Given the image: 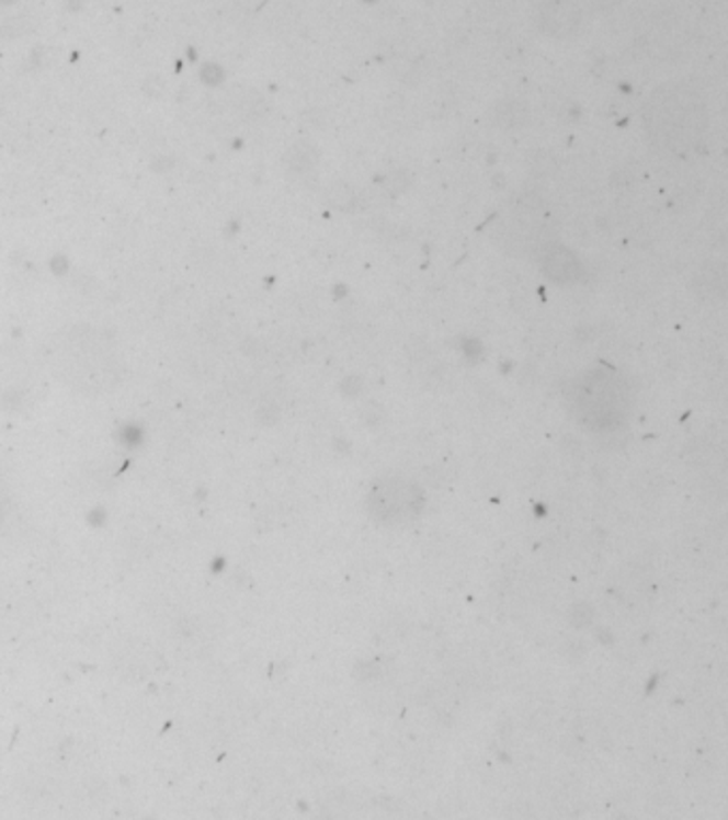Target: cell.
I'll use <instances>...</instances> for the list:
<instances>
[{"mask_svg": "<svg viewBox=\"0 0 728 820\" xmlns=\"http://www.w3.org/2000/svg\"><path fill=\"white\" fill-rule=\"evenodd\" d=\"M572 419L590 432H613L628 419L633 394L613 369L594 368L579 374L567 391Z\"/></svg>", "mask_w": 728, "mask_h": 820, "instance_id": "6da1fadb", "label": "cell"}, {"mask_svg": "<svg viewBox=\"0 0 728 820\" xmlns=\"http://www.w3.org/2000/svg\"><path fill=\"white\" fill-rule=\"evenodd\" d=\"M649 124L656 126V135L662 141L678 148L694 141L701 135L705 126V116L701 103L692 94L669 90L656 94V101L651 103Z\"/></svg>", "mask_w": 728, "mask_h": 820, "instance_id": "7a4b0ae2", "label": "cell"}, {"mask_svg": "<svg viewBox=\"0 0 728 820\" xmlns=\"http://www.w3.org/2000/svg\"><path fill=\"white\" fill-rule=\"evenodd\" d=\"M365 502L372 520L385 526H398L421 513L423 492L410 479L387 475L372 483Z\"/></svg>", "mask_w": 728, "mask_h": 820, "instance_id": "3957f363", "label": "cell"}]
</instances>
